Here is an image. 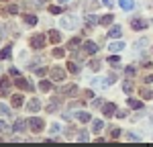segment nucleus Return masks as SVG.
Here are the masks:
<instances>
[{
  "label": "nucleus",
  "instance_id": "obj_18",
  "mask_svg": "<svg viewBox=\"0 0 153 147\" xmlns=\"http://www.w3.org/2000/svg\"><path fill=\"white\" fill-rule=\"evenodd\" d=\"M120 33H123L120 27H110L108 29V37H120Z\"/></svg>",
  "mask_w": 153,
  "mask_h": 147
},
{
  "label": "nucleus",
  "instance_id": "obj_4",
  "mask_svg": "<svg viewBox=\"0 0 153 147\" xmlns=\"http://www.w3.org/2000/svg\"><path fill=\"white\" fill-rule=\"evenodd\" d=\"M51 78L57 80V82H61V80H65V72H63L61 68H51Z\"/></svg>",
  "mask_w": 153,
  "mask_h": 147
},
{
  "label": "nucleus",
  "instance_id": "obj_27",
  "mask_svg": "<svg viewBox=\"0 0 153 147\" xmlns=\"http://www.w3.org/2000/svg\"><path fill=\"white\" fill-rule=\"evenodd\" d=\"M129 104H131V108H141V106H143V102H141V100H135V98H131V100H129Z\"/></svg>",
  "mask_w": 153,
  "mask_h": 147
},
{
  "label": "nucleus",
  "instance_id": "obj_24",
  "mask_svg": "<svg viewBox=\"0 0 153 147\" xmlns=\"http://www.w3.org/2000/svg\"><path fill=\"white\" fill-rule=\"evenodd\" d=\"M112 21H114V16H112V14H106V16L100 19V24H110Z\"/></svg>",
  "mask_w": 153,
  "mask_h": 147
},
{
  "label": "nucleus",
  "instance_id": "obj_7",
  "mask_svg": "<svg viewBox=\"0 0 153 147\" xmlns=\"http://www.w3.org/2000/svg\"><path fill=\"white\" fill-rule=\"evenodd\" d=\"M147 21H141V19H135V21H133V23H131V27H133V29H135V31H143V29H147Z\"/></svg>",
  "mask_w": 153,
  "mask_h": 147
},
{
  "label": "nucleus",
  "instance_id": "obj_12",
  "mask_svg": "<svg viewBox=\"0 0 153 147\" xmlns=\"http://www.w3.org/2000/svg\"><path fill=\"white\" fill-rule=\"evenodd\" d=\"M8 86H10L8 78H2V80H0V96H4V94L8 92Z\"/></svg>",
  "mask_w": 153,
  "mask_h": 147
},
{
  "label": "nucleus",
  "instance_id": "obj_8",
  "mask_svg": "<svg viewBox=\"0 0 153 147\" xmlns=\"http://www.w3.org/2000/svg\"><path fill=\"white\" fill-rule=\"evenodd\" d=\"M27 110H29V112H37V110H41V102H39L37 98L29 100V104H27Z\"/></svg>",
  "mask_w": 153,
  "mask_h": 147
},
{
  "label": "nucleus",
  "instance_id": "obj_10",
  "mask_svg": "<svg viewBox=\"0 0 153 147\" xmlns=\"http://www.w3.org/2000/svg\"><path fill=\"white\" fill-rule=\"evenodd\" d=\"M118 4H120L123 10H127V12L135 8V0H118Z\"/></svg>",
  "mask_w": 153,
  "mask_h": 147
},
{
  "label": "nucleus",
  "instance_id": "obj_36",
  "mask_svg": "<svg viewBox=\"0 0 153 147\" xmlns=\"http://www.w3.org/2000/svg\"><path fill=\"white\" fill-rule=\"evenodd\" d=\"M78 45H80V39H78V37H76V39H71V41H70V49H76Z\"/></svg>",
  "mask_w": 153,
  "mask_h": 147
},
{
  "label": "nucleus",
  "instance_id": "obj_14",
  "mask_svg": "<svg viewBox=\"0 0 153 147\" xmlns=\"http://www.w3.org/2000/svg\"><path fill=\"white\" fill-rule=\"evenodd\" d=\"M49 41H51V43H59V41H61V35H59V31H55V29H53V31H49Z\"/></svg>",
  "mask_w": 153,
  "mask_h": 147
},
{
  "label": "nucleus",
  "instance_id": "obj_19",
  "mask_svg": "<svg viewBox=\"0 0 153 147\" xmlns=\"http://www.w3.org/2000/svg\"><path fill=\"white\" fill-rule=\"evenodd\" d=\"M39 90H41V92H49V90H51V82H47V80H41Z\"/></svg>",
  "mask_w": 153,
  "mask_h": 147
},
{
  "label": "nucleus",
  "instance_id": "obj_6",
  "mask_svg": "<svg viewBox=\"0 0 153 147\" xmlns=\"http://www.w3.org/2000/svg\"><path fill=\"white\" fill-rule=\"evenodd\" d=\"M102 112H104L106 117L110 119V117L117 112V106H114V102H108V104H104V106H102Z\"/></svg>",
  "mask_w": 153,
  "mask_h": 147
},
{
  "label": "nucleus",
  "instance_id": "obj_1",
  "mask_svg": "<svg viewBox=\"0 0 153 147\" xmlns=\"http://www.w3.org/2000/svg\"><path fill=\"white\" fill-rule=\"evenodd\" d=\"M61 27H63V29H68V31H74V29L78 27V19H76L74 14H68V16H63V19H61Z\"/></svg>",
  "mask_w": 153,
  "mask_h": 147
},
{
  "label": "nucleus",
  "instance_id": "obj_40",
  "mask_svg": "<svg viewBox=\"0 0 153 147\" xmlns=\"http://www.w3.org/2000/svg\"><path fill=\"white\" fill-rule=\"evenodd\" d=\"M127 114H129V112H127V110H118V112H117V117H118V119H125V117H127Z\"/></svg>",
  "mask_w": 153,
  "mask_h": 147
},
{
  "label": "nucleus",
  "instance_id": "obj_22",
  "mask_svg": "<svg viewBox=\"0 0 153 147\" xmlns=\"http://www.w3.org/2000/svg\"><path fill=\"white\" fill-rule=\"evenodd\" d=\"M16 10H19V6H14V4H8V6H4V14H14Z\"/></svg>",
  "mask_w": 153,
  "mask_h": 147
},
{
  "label": "nucleus",
  "instance_id": "obj_39",
  "mask_svg": "<svg viewBox=\"0 0 153 147\" xmlns=\"http://www.w3.org/2000/svg\"><path fill=\"white\" fill-rule=\"evenodd\" d=\"M8 74H10V76H14V78H19V70H16V68H10V70H8Z\"/></svg>",
  "mask_w": 153,
  "mask_h": 147
},
{
  "label": "nucleus",
  "instance_id": "obj_34",
  "mask_svg": "<svg viewBox=\"0 0 153 147\" xmlns=\"http://www.w3.org/2000/svg\"><path fill=\"white\" fill-rule=\"evenodd\" d=\"M123 90H125V94H131V92H133V86H131L129 82H125V84H123Z\"/></svg>",
  "mask_w": 153,
  "mask_h": 147
},
{
  "label": "nucleus",
  "instance_id": "obj_23",
  "mask_svg": "<svg viewBox=\"0 0 153 147\" xmlns=\"http://www.w3.org/2000/svg\"><path fill=\"white\" fill-rule=\"evenodd\" d=\"M86 23L88 24H96V23H100V19H96L94 14H86Z\"/></svg>",
  "mask_w": 153,
  "mask_h": 147
},
{
  "label": "nucleus",
  "instance_id": "obj_44",
  "mask_svg": "<svg viewBox=\"0 0 153 147\" xmlns=\"http://www.w3.org/2000/svg\"><path fill=\"white\" fill-rule=\"evenodd\" d=\"M145 82H147V84H151V82H153V76H147V78H145Z\"/></svg>",
  "mask_w": 153,
  "mask_h": 147
},
{
  "label": "nucleus",
  "instance_id": "obj_11",
  "mask_svg": "<svg viewBox=\"0 0 153 147\" xmlns=\"http://www.w3.org/2000/svg\"><path fill=\"white\" fill-rule=\"evenodd\" d=\"M82 49H84V53H96V51H98V45L92 43V41H86Z\"/></svg>",
  "mask_w": 153,
  "mask_h": 147
},
{
  "label": "nucleus",
  "instance_id": "obj_42",
  "mask_svg": "<svg viewBox=\"0 0 153 147\" xmlns=\"http://www.w3.org/2000/svg\"><path fill=\"white\" fill-rule=\"evenodd\" d=\"M102 102H104V100H100V98H98V100H94L92 104H94V106H102Z\"/></svg>",
  "mask_w": 153,
  "mask_h": 147
},
{
  "label": "nucleus",
  "instance_id": "obj_46",
  "mask_svg": "<svg viewBox=\"0 0 153 147\" xmlns=\"http://www.w3.org/2000/svg\"><path fill=\"white\" fill-rule=\"evenodd\" d=\"M41 2H45V0H41Z\"/></svg>",
  "mask_w": 153,
  "mask_h": 147
},
{
  "label": "nucleus",
  "instance_id": "obj_31",
  "mask_svg": "<svg viewBox=\"0 0 153 147\" xmlns=\"http://www.w3.org/2000/svg\"><path fill=\"white\" fill-rule=\"evenodd\" d=\"M33 72H35L37 76H41V78H43V76L47 74V70H45V68H33Z\"/></svg>",
  "mask_w": 153,
  "mask_h": 147
},
{
  "label": "nucleus",
  "instance_id": "obj_29",
  "mask_svg": "<svg viewBox=\"0 0 153 147\" xmlns=\"http://www.w3.org/2000/svg\"><path fill=\"white\" fill-rule=\"evenodd\" d=\"M68 70H70L71 74H78V72H80V68H78V63H74V61H70V63H68Z\"/></svg>",
  "mask_w": 153,
  "mask_h": 147
},
{
  "label": "nucleus",
  "instance_id": "obj_43",
  "mask_svg": "<svg viewBox=\"0 0 153 147\" xmlns=\"http://www.w3.org/2000/svg\"><path fill=\"white\" fill-rule=\"evenodd\" d=\"M102 2H104L106 6H108V8H110V6H112V2H114V0H102Z\"/></svg>",
  "mask_w": 153,
  "mask_h": 147
},
{
  "label": "nucleus",
  "instance_id": "obj_25",
  "mask_svg": "<svg viewBox=\"0 0 153 147\" xmlns=\"http://www.w3.org/2000/svg\"><path fill=\"white\" fill-rule=\"evenodd\" d=\"M78 141H82V143H86V141H90V137H88V133H86V131H80V133H78Z\"/></svg>",
  "mask_w": 153,
  "mask_h": 147
},
{
  "label": "nucleus",
  "instance_id": "obj_15",
  "mask_svg": "<svg viewBox=\"0 0 153 147\" xmlns=\"http://www.w3.org/2000/svg\"><path fill=\"white\" fill-rule=\"evenodd\" d=\"M76 119H78L80 122H88V121H92V117H90L88 112H82V110H80V112H76Z\"/></svg>",
  "mask_w": 153,
  "mask_h": 147
},
{
  "label": "nucleus",
  "instance_id": "obj_21",
  "mask_svg": "<svg viewBox=\"0 0 153 147\" xmlns=\"http://www.w3.org/2000/svg\"><path fill=\"white\" fill-rule=\"evenodd\" d=\"M10 57V45L8 47H4L2 51H0V59H8Z\"/></svg>",
  "mask_w": 153,
  "mask_h": 147
},
{
  "label": "nucleus",
  "instance_id": "obj_30",
  "mask_svg": "<svg viewBox=\"0 0 153 147\" xmlns=\"http://www.w3.org/2000/svg\"><path fill=\"white\" fill-rule=\"evenodd\" d=\"M110 137H112V139H118V137H120V129L112 127V129H110Z\"/></svg>",
  "mask_w": 153,
  "mask_h": 147
},
{
  "label": "nucleus",
  "instance_id": "obj_2",
  "mask_svg": "<svg viewBox=\"0 0 153 147\" xmlns=\"http://www.w3.org/2000/svg\"><path fill=\"white\" fill-rule=\"evenodd\" d=\"M14 86H16V88H21V90H27V92H33V90H35V86L31 84L29 80L21 78V76H19V78L14 80Z\"/></svg>",
  "mask_w": 153,
  "mask_h": 147
},
{
  "label": "nucleus",
  "instance_id": "obj_20",
  "mask_svg": "<svg viewBox=\"0 0 153 147\" xmlns=\"http://www.w3.org/2000/svg\"><path fill=\"white\" fill-rule=\"evenodd\" d=\"M141 98L149 100V98H153V92L149 90V88H141Z\"/></svg>",
  "mask_w": 153,
  "mask_h": 147
},
{
  "label": "nucleus",
  "instance_id": "obj_35",
  "mask_svg": "<svg viewBox=\"0 0 153 147\" xmlns=\"http://www.w3.org/2000/svg\"><path fill=\"white\" fill-rule=\"evenodd\" d=\"M0 114H10V108L6 104H0Z\"/></svg>",
  "mask_w": 153,
  "mask_h": 147
},
{
  "label": "nucleus",
  "instance_id": "obj_9",
  "mask_svg": "<svg viewBox=\"0 0 153 147\" xmlns=\"http://www.w3.org/2000/svg\"><path fill=\"white\" fill-rule=\"evenodd\" d=\"M25 129H27V121H25V119H19V121L14 122V127H12L14 133H23Z\"/></svg>",
  "mask_w": 153,
  "mask_h": 147
},
{
  "label": "nucleus",
  "instance_id": "obj_28",
  "mask_svg": "<svg viewBox=\"0 0 153 147\" xmlns=\"http://www.w3.org/2000/svg\"><path fill=\"white\" fill-rule=\"evenodd\" d=\"M51 55H53V57H63V55H65V51H63L61 47H55V49H53V53H51Z\"/></svg>",
  "mask_w": 153,
  "mask_h": 147
},
{
  "label": "nucleus",
  "instance_id": "obj_37",
  "mask_svg": "<svg viewBox=\"0 0 153 147\" xmlns=\"http://www.w3.org/2000/svg\"><path fill=\"white\" fill-rule=\"evenodd\" d=\"M61 10H63L61 6H51V8H49V12H51V14H59Z\"/></svg>",
  "mask_w": 153,
  "mask_h": 147
},
{
  "label": "nucleus",
  "instance_id": "obj_5",
  "mask_svg": "<svg viewBox=\"0 0 153 147\" xmlns=\"http://www.w3.org/2000/svg\"><path fill=\"white\" fill-rule=\"evenodd\" d=\"M29 125H31V129H33L35 133H41V131H43V127H45L41 119H31V121H29Z\"/></svg>",
  "mask_w": 153,
  "mask_h": 147
},
{
  "label": "nucleus",
  "instance_id": "obj_17",
  "mask_svg": "<svg viewBox=\"0 0 153 147\" xmlns=\"http://www.w3.org/2000/svg\"><path fill=\"white\" fill-rule=\"evenodd\" d=\"M102 129H104V122L102 121H94L92 122V131H94V133H100Z\"/></svg>",
  "mask_w": 153,
  "mask_h": 147
},
{
  "label": "nucleus",
  "instance_id": "obj_13",
  "mask_svg": "<svg viewBox=\"0 0 153 147\" xmlns=\"http://www.w3.org/2000/svg\"><path fill=\"white\" fill-rule=\"evenodd\" d=\"M125 43L123 41H114V43H108V51H123Z\"/></svg>",
  "mask_w": 153,
  "mask_h": 147
},
{
  "label": "nucleus",
  "instance_id": "obj_32",
  "mask_svg": "<svg viewBox=\"0 0 153 147\" xmlns=\"http://www.w3.org/2000/svg\"><path fill=\"white\" fill-rule=\"evenodd\" d=\"M8 131H10V127H8L4 121H0V133H8Z\"/></svg>",
  "mask_w": 153,
  "mask_h": 147
},
{
  "label": "nucleus",
  "instance_id": "obj_38",
  "mask_svg": "<svg viewBox=\"0 0 153 147\" xmlns=\"http://www.w3.org/2000/svg\"><path fill=\"white\" fill-rule=\"evenodd\" d=\"M118 61H120V59H118V55H112V57H108V63H112V65H117Z\"/></svg>",
  "mask_w": 153,
  "mask_h": 147
},
{
  "label": "nucleus",
  "instance_id": "obj_16",
  "mask_svg": "<svg viewBox=\"0 0 153 147\" xmlns=\"http://www.w3.org/2000/svg\"><path fill=\"white\" fill-rule=\"evenodd\" d=\"M25 24H27V27H35L37 24V16L35 14H25Z\"/></svg>",
  "mask_w": 153,
  "mask_h": 147
},
{
  "label": "nucleus",
  "instance_id": "obj_26",
  "mask_svg": "<svg viewBox=\"0 0 153 147\" xmlns=\"http://www.w3.org/2000/svg\"><path fill=\"white\" fill-rule=\"evenodd\" d=\"M12 106H16V108H19V106H23V98L19 96V94H16V96H12Z\"/></svg>",
  "mask_w": 153,
  "mask_h": 147
},
{
  "label": "nucleus",
  "instance_id": "obj_41",
  "mask_svg": "<svg viewBox=\"0 0 153 147\" xmlns=\"http://www.w3.org/2000/svg\"><path fill=\"white\" fill-rule=\"evenodd\" d=\"M127 76H135V68H127Z\"/></svg>",
  "mask_w": 153,
  "mask_h": 147
},
{
  "label": "nucleus",
  "instance_id": "obj_45",
  "mask_svg": "<svg viewBox=\"0 0 153 147\" xmlns=\"http://www.w3.org/2000/svg\"><path fill=\"white\" fill-rule=\"evenodd\" d=\"M59 2H61V4H65V2H70V0H59Z\"/></svg>",
  "mask_w": 153,
  "mask_h": 147
},
{
  "label": "nucleus",
  "instance_id": "obj_3",
  "mask_svg": "<svg viewBox=\"0 0 153 147\" xmlns=\"http://www.w3.org/2000/svg\"><path fill=\"white\" fill-rule=\"evenodd\" d=\"M45 43H47L45 35H33V37H31V47H33V49H43V47H45Z\"/></svg>",
  "mask_w": 153,
  "mask_h": 147
},
{
  "label": "nucleus",
  "instance_id": "obj_33",
  "mask_svg": "<svg viewBox=\"0 0 153 147\" xmlns=\"http://www.w3.org/2000/svg\"><path fill=\"white\" fill-rule=\"evenodd\" d=\"M127 139H129V141H141V137L135 135V133H127Z\"/></svg>",
  "mask_w": 153,
  "mask_h": 147
}]
</instances>
